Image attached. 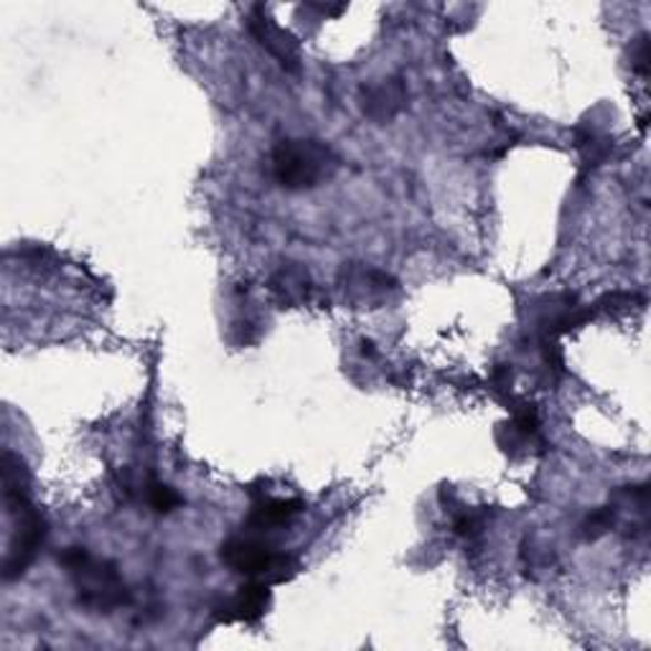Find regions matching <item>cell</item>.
Instances as JSON below:
<instances>
[{
    "mask_svg": "<svg viewBox=\"0 0 651 651\" xmlns=\"http://www.w3.org/2000/svg\"><path fill=\"white\" fill-rule=\"evenodd\" d=\"M59 565L70 572L76 588V603L87 611L113 613L131 603V590L115 562L92 558L84 547H66L59 555Z\"/></svg>",
    "mask_w": 651,
    "mask_h": 651,
    "instance_id": "cell-1",
    "label": "cell"
},
{
    "mask_svg": "<svg viewBox=\"0 0 651 651\" xmlns=\"http://www.w3.org/2000/svg\"><path fill=\"white\" fill-rule=\"evenodd\" d=\"M339 156L311 138H286L272 148V176L288 192L316 188L337 174Z\"/></svg>",
    "mask_w": 651,
    "mask_h": 651,
    "instance_id": "cell-2",
    "label": "cell"
},
{
    "mask_svg": "<svg viewBox=\"0 0 651 651\" xmlns=\"http://www.w3.org/2000/svg\"><path fill=\"white\" fill-rule=\"evenodd\" d=\"M219 558L232 572L247 576L250 580H262L268 586H272V582H288L301 570L298 558L288 552H276L268 542H262L255 535L229 537L219 547Z\"/></svg>",
    "mask_w": 651,
    "mask_h": 651,
    "instance_id": "cell-3",
    "label": "cell"
},
{
    "mask_svg": "<svg viewBox=\"0 0 651 651\" xmlns=\"http://www.w3.org/2000/svg\"><path fill=\"white\" fill-rule=\"evenodd\" d=\"M8 514L13 517V535L3 562V580H19L29 565L37 560L41 545L46 542V519L33 507L31 494L6 496Z\"/></svg>",
    "mask_w": 651,
    "mask_h": 651,
    "instance_id": "cell-4",
    "label": "cell"
},
{
    "mask_svg": "<svg viewBox=\"0 0 651 651\" xmlns=\"http://www.w3.org/2000/svg\"><path fill=\"white\" fill-rule=\"evenodd\" d=\"M247 29H250L257 44L268 51L270 56H276V62L282 70L290 74L301 72V46H298L296 37L278 25L262 6L252 8L250 19H247Z\"/></svg>",
    "mask_w": 651,
    "mask_h": 651,
    "instance_id": "cell-5",
    "label": "cell"
},
{
    "mask_svg": "<svg viewBox=\"0 0 651 651\" xmlns=\"http://www.w3.org/2000/svg\"><path fill=\"white\" fill-rule=\"evenodd\" d=\"M362 102V113L376 125L390 123L395 120L407 105V90L405 82L400 76H390V80H380L374 84H366L359 94Z\"/></svg>",
    "mask_w": 651,
    "mask_h": 651,
    "instance_id": "cell-6",
    "label": "cell"
},
{
    "mask_svg": "<svg viewBox=\"0 0 651 651\" xmlns=\"http://www.w3.org/2000/svg\"><path fill=\"white\" fill-rule=\"evenodd\" d=\"M270 586L262 580L245 582L229 601L221 603L214 616L219 623H255L268 613L270 606Z\"/></svg>",
    "mask_w": 651,
    "mask_h": 651,
    "instance_id": "cell-7",
    "label": "cell"
},
{
    "mask_svg": "<svg viewBox=\"0 0 651 651\" xmlns=\"http://www.w3.org/2000/svg\"><path fill=\"white\" fill-rule=\"evenodd\" d=\"M268 288H270V296L276 298L282 308H296V306L308 303L313 282H311V276L306 272V268H301L298 262H282L280 268L270 276Z\"/></svg>",
    "mask_w": 651,
    "mask_h": 651,
    "instance_id": "cell-8",
    "label": "cell"
},
{
    "mask_svg": "<svg viewBox=\"0 0 651 651\" xmlns=\"http://www.w3.org/2000/svg\"><path fill=\"white\" fill-rule=\"evenodd\" d=\"M303 512L301 499H276V496H260L252 504L247 527L252 533H272V529L286 527Z\"/></svg>",
    "mask_w": 651,
    "mask_h": 651,
    "instance_id": "cell-9",
    "label": "cell"
},
{
    "mask_svg": "<svg viewBox=\"0 0 651 651\" xmlns=\"http://www.w3.org/2000/svg\"><path fill=\"white\" fill-rule=\"evenodd\" d=\"M347 272V290L349 293H359L362 298H370V301H380V298L390 296L392 290H397V280L390 278L388 272L380 270H366V268H351Z\"/></svg>",
    "mask_w": 651,
    "mask_h": 651,
    "instance_id": "cell-10",
    "label": "cell"
},
{
    "mask_svg": "<svg viewBox=\"0 0 651 651\" xmlns=\"http://www.w3.org/2000/svg\"><path fill=\"white\" fill-rule=\"evenodd\" d=\"M578 148L582 151V166L596 168L601 166V163L608 158V153H611V141L601 138V135L590 131L588 133L578 131Z\"/></svg>",
    "mask_w": 651,
    "mask_h": 651,
    "instance_id": "cell-11",
    "label": "cell"
},
{
    "mask_svg": "<svg viewBox=\"0 0 651 651\" xmlns=\"http://www.w3.org/2000/svg\"><path fill=\"white\" fill-rule=\"evenodd\" d=\"M148 502L158 514H168L182 507V496H178L176 488H170L166 484H151Z\"/></svg>",
    "mask_w": 651,
    "mask_h": 651,
    "instance_id": "cell-12",
    "label": "cell"
},
{
    "mask_svg": "<svg viewBox=\"0 0 651 651\" xmlns=\"http://www.w3.org/2000/svg\"><path fill=\"white\" fill-rule=\"evenodd\" d=\"M613 525H616V512H613V507H603V509H598V512H593V514H588V519L582 521V535H586L588 539H596V537H601V535H606L608 529H613Z\"/></svg>",
    "mask_w": 651,
    "mask_h": 651,
    "instance_id": "cell-13",
    "label": "cell"
},
{
    "mask_svg": "<svg viewBox=\"0 0 651 651\" xmlns=\"http://www.w3.org/2000/svg\"><path fill=\"white\" fill-rule=\"evenodd\" d=\"M633 303L641 306L644 303V298L637 293H608L596 303V308L603 313H629Z\"/></svg>",
    "mask_w": 651,
    "mask_h": 651,
    "instance_id": "cell-14",
    "label": "cell"
},
{
    "mask_svg": "<svg viewBox=\"0 0 651 651\" xmlns=\"http://www.w3.org/2000/svg\"><path fill=\"white\" fill-rule=\"evenodd\" d=\"M649 59H651L649 37H647V33H641L637 44H633V62H631V66L637 70V74L641 76V80H647V76H649Z\"/></svg>",
    "mask_w": 651,
    "mask_h": 651,
    "instance_id": "cell-15",
    "label": "cell"
}]
</instances>
